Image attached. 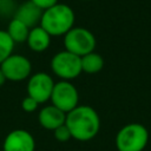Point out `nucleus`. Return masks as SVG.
<instances>
[{"label":"nucleus","mask_w":151,"mask_h":151,"mask_svg":"<svg viewBox=\"0 0 151 151\" xmlns=\"http://www.w3.org/2000/svg\"><path fill=\"white\" fill-rule=\"evenodd\" d=\"M65 124L73 139L88 142L98 134L100 129V118L93 107L88 105H78L76 109L66 113Z\"/></svg>","instance_id":"f257e3e1"},{"label":"nucleus","mask_w":151,"mask_h":151,"mask_svg":"<svg viewBox=\"0 0 151 151\" xmlns=\"http://www.w3.org/2000/svg\"><path fill=\"white\" fill-rule=\"evenodd\" d=\"M76 14L73 9L66 4H55L45 9L40 20V26L51 35H65L74 25Z\"/></svg>","instance_id":"f03ea898"},{"label":"nucleus","mask_w":151,"mask_h":151,"mask_svg":"<svg viewBox=\"0 0 151 151\" xmlns=\"http://www.w3.org/2000/svg\"><path fill=\"white\" fill-rule=\"evenodd\" d=\"M114 142L118 151H143L149 142V132L144 125L130 123L117 132Z\"/></svg>","instance_id":"7ed1b4c3"},{"label":"nucleus","mask_w":151,"mask_h":151,"mask_svg":"<svg viewBox=\"0 0 151 151\" xmlns=\"http://www.w3.org/2000/svg\"><path fill=\"white\" fill-rule=\"evenodd\" d=\"M96 45L97 41L93 33L84 27H72L64 35L65 50L80 58L93 52Z\"/></svg>","instance_id":"20e7f679"},{"label":"nucleus","mask_w":151,"mask_h":151,"mask_svg":"<svg viewBox=\"0 0 151 151\" xmlns=\"http://www.w3.org/2000/svg\"><path fill=\"white\" fill-rule=\"evenodd\" d=\"M51 70L61 80L77 78L81 72V58L64 50L53 55L51 59Z\"/></svg>","instance_id":"39448f33"},{"label":"nucleus","mask_w":151,"mask_h":151,"mask_svg":"<svg viewBox=\"0 0 151 151\" xmlns=\"http://www.w3.org/2000/svg\"><path fill=\"white\" fill-rule=\"evenodd\" d=\"M52 105L65 113H68L79 105V93L77 87L68 80H60L54 84L50 98Z\"/></svg>","instance_id":"423d86ee"},{"label":"nucleus","mask_w":151,"mask_h":151,"mask_svg":"<svg viewBox=\"0 0 151 151\" xmlns=\"http://www.w3.org/2000/svg\"><path fill=\"white\" fill-rule=\"evenodd\" d=\"M7 80L22 81L31 76L32 64L28 58L21 54H11L0 65Z\"/></svg>","instance_id":"0eeeda50"},{"label":"nucleus","mask_w":151,"mask_h":151,"mask_svg":"<svg viewBox=\"0 0 151 151\" xmlns=\"http://www.w3.org/2000/svg\"><path fill=\"white\" fill-rule=\"evenodd\" d=\"M54 84V80L48 73L37 72L28 78L27 96L35 99L39 104H44L50 100Z\"/></svg>","instance_id":"6e6552de"},{"label":"nucleus","mask_w":151,"mask_h":151,"mask_svg":"<svg viewBox=\"0 0 151 151\" xmlns=\"http://www.w3.org/2000/svg\"><path fill=\"white\" fill-rule=\"evenodd\" d=\"M35 140L31 132L24 129L11 131L4 139L2 151H34Z\"/></svg>","instance_id":"1a4fd4ad"},{"label":"nucleus","mask_w":151,"mask_h":151,"mask_svg":"<svg viewBox=\"0 0 151 151\" xmlns=\"http://www.w3.org/2000/svg\"><path fill=\"white\" fill-rule=\"evenodd\" d=\"M42 9L39 8L37 5H34L32 1L27 0L25 2H22L14 12L13 18L20 20L21 22H24L29 29L39 26L40 25V20L42 17Z\"/></svg>","instance_id":"9d476101"},{"label":"nucleus","mask_w":151,"mask_h":151,"mask_svg":"<svg viewBox=\"0 0 151 151\" xmlns=\"http://www.w3.org/2000/svg\"><path fill=\"white\" fill-rule=\"evenodd\" d=\"M39 124L50 131H54L57 127L65 124L66 120V113L55 107L54 105H47L44 106L38 114Z\"/></svg>","instance_id":"9b49d317"},{"label":"nucleus","mask_w":151,"mask_h":151,"mask_svg":"<svg viewBox=\"0 0 151 151\" xmlns=\"http://www.w3.org/2000/svg\"><path fill=\"white\" fill-rule=\"evenodd\" d=\"M51 35L39 25L29 29L27 37V45L34 52H44L51 45Z\"/></svg>","instance_id":"f8f14e48"},{"label":"nucleus","mask_w":151,"mask_h":151,"mask_svg":"<svg viewBox=\"0 0 151 151\" xmlns=\"http://www.w3.org/2000/svg\"><path fill=\"white\" fill-rule=\"evenodd\" d=\"M104 67V59L99 53L94 51L81 57V70L87 74H96Z\"/></svg>","instance_id":"ddd939ff"},{"label":"nucleus","mask_w":151,"mask_h":151,"mask_svg":"<svg viewBox=\"0 0 151 151\" xmlns=\"http://www.w3.org/2000/svg\"><path fill=\"white\" fill-rule=\"evenodd\" d=\"M6 31H7L8 35L11 37V39L14 41V44L26 42L28 33H29V28L24 22H21L20 20H18L15 18H12Z\"/></svg>","instance_id":"4468645a"},{"label":"nucleus","mask_w":151,"mask_h":151,"mask_svg":"<svg viewBox=\"0 0 151 151\" xmlns=\"http://www.w3.org/2000/svg\"><path fill=\"white\" fill-rule=\"evenodd\" d=\"M14 45L15 44L8 35L7 31L0 29V65L5 59H7L11 54H13Z\"/></svg>","instance_id":"2eb2a0df"},{"label":"nucleus","mask_w":151,"mask_h":151,"mask_svg":"<svg viewBox=\"0 0 151 151\" xmlns=\"http://www.w3.org/2000/svg\"><path fill=\"white\" fill-rule=\"evenodd\" d=\"M53 134H54V138L58 140V142H61V143H65V142H68L71 138H72V134L68 130V127L66 126V124L57 127L54 131H52Z\"/></svg>","instance_id":"dca6fc26"},{"label":"nucleus","mask_w":151,"mask_h":151,"mask_svg":"<svg viewBox=\"0 0 151 151\" xmlns=\"http://www.w3.org/2000/svg\"><path fill=\"white\" fill-rule=\"evenodd\" d=\"M38 106H39V103H38L35 99H33L32 97H29V96H26V97L22 99V101H21V107H22V110H24L25 112H28V113L37 111Z\"/></svg>","instance_id":"f3484780"},{"label":"nucleus","mask_w":151,"mask_h":151,"mask_svg":"<svg viewBox=\"0 0 151 151\" xmlns=\"http://www.w3.org/2000/svg\"><path fill=\"white\" fill-rule=\"evenodd\" d=\"M29 1H32L34 5H37L42 11H45V9L54 6L55 4H58V0H29Z\"/></svg>","instance_id":"a211bd4d"},{"label":"nucleus","mask_w":151,"mask_h":151,"mask_svg":"<svg viewBox=\"0 0 151 151\" xmlns=\"http://www.w3.org/2000/svg\"><path fill=\"white\" fill-rule=\"evenodd\" d=\"M6 80H7V79H6L5 74H4V72H2V71H1V68H0V87L6 83Z\"/></svg>","instance_id":"6ab92c4d"},{"label":"nucleus","mask_w":151,"mask_h":151,"mask_svg":"<svg viewBox=\"0 0 151 151\" xmlns=\"http://www.w3.org/2000/svg\"><path fill=\"white\" fill-rule=\"evenodd\" d=\"M0 1H9V0H0Z\"/></svg>","instance_id":"aec40b11"},{"label":"nucleus","mask_w":151,"mask_h":151,"mask_svg":"<svg viewBox=\"0 0 151 151\" xmlns=\"http://www.w3.org/2000/svg\"><path fill=\"white\" fill-rule=\"evenodd\" d=\"M85 1H92V0H85Z\"/></svg>","instance_id":"412c9836"}]
</instances>
